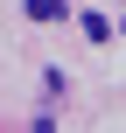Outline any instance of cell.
Masks as SVG:
<instances>
[{"label": "cell", "instance_id": "obj_1", "mask_svg": "<svg viewBox=\"0 0 126 133\" xmlns=\"http://www.w3.org/2000/svg\"><path fill=\"white\" fill-rule=\"evenodd\" d=\"M28 21H63V0H28Z\"/></svg>", "mask_w": 126, "mask_h": 133}]
</instances>
